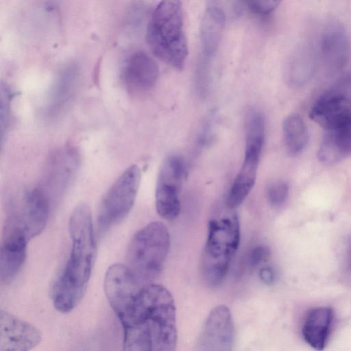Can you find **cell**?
I'll list each match as a JSON object with an SVG mask.
<instances>
[{"mask_svg":"<svg viewBox=\"0 0 351 351\" xmlns=\"http://www.w3.org/2000/svg\"><path fill=\"white\" fill-rule=\"evenodd\" d=\"M260 156L255 152H245L242 166L227 197L226 205L228 208L235 209L239 206L254 187Z\"/></svg>","mask_w":351,"mask_h":351,"instance_id":"19","label":"cell"},{"mask_svg":"<svg viewBox=\"0 0 351 351\" xmlns=\"http://www.w3.org/2000/svg\"><path fill=\"white\" fill-rule=\"evenodd\" d=\"M39 330L3 310L0 311V351H26L40 343Z\"/></svg>","mask_w":351,"mask_h":351,"instance_id":"13","label":"cell"},{"mask_svg":"<svg viewBox=\"0 0 351 351\" xmlns=\"http://www.w3.org/2000/svg\"><path fill=\"white\" fill-rule=\"evenodd\" d=\"M141 179L139 167L125 169L104 195L97 212L100 229L107 230L123 220L132 210Z\"/></svg>","mask_w":351,"mask_h":351,"instance_id":"6","label":"cell"},{"mask_svg":"<svg viewBox=\"0 0 351 351\" xmlns=\"http://www.w3.org/2000/svg\"><path fill=\"white\" fill-rule=\"evenodd\" d=\"M119 320L125 350H176V308L171 293L164 286L153 282L141 286Z\"/></svg>","mask_w":351,"mask_h":351,"instance_id":"1","label":"cell"},{"mask_svg":"<svg viewBox=\"0 0 351 351\" xmlns=\"http://www.w3.org/2000/svg\"><path fill=\"white\" fill-rule=\"evenodd\" d=\"M167 228L153 221L140 229L132 238L127 250V266L140 285L152 281L160 273L170 247Z\"/></svg>","mask_w":351,"mask_h":351,"instance_id":"5","label":"cell"},{"mask_svg":"<svg viewBox=\"0 0 351 351\" xmlns=\"http://www.w3.org/2000/svg\"><path fill=\"white\" fill-rule=\"evenodd\" d=\"M309 117L325 130L351 123V74L340 77L317 98Z\"/></svg>","mask_w":351,"mask_h":351,"instance_id":"7","label":"cell"},{"mask_svg":"<svg viewBox=\"0 0 351 351\" xmlns=\"http://www.w3.org/2000/svg\"><path fill=\"white\" fill-rule=\"evenodd\" d=\"M282 0H248L252 12L259 15H268L274 12Z\"/></svg>","mask_w":351,"mask_h":351,"instance_id":"24","label":"cell"},{"mask_svg":"<svg viewBox=\"0 0 351 351\" xmlns=\"http://www.w3.org/2000/svg\"><path fill=\"white\" fill-rule=\"evenodd\" d=\"M333 311L326 306L317 307L308 312L302 332L306 342L317 350L326 346L333 321Z\"/></svg>","mask_w":351,"mask_h":351,"instance_id":"18","label":"cell"},{"mask_svg":"<svg viewBox=\"0 0 351 351\" xmlns=\"http://www.w3.org/2000/svg\"><path fill=\"white\" fill-rule=\"evenodd\" d=\"M351 156V123L326 130L317 152L325 165L338 163Z\"/></svg>","mask_w":351,"mask_h":351,"instance_id":"17","label":"cell"},{"mask_svg":"<svg viewBox=\"0 0 351 351\" xmlns=\"http://www.w3.org/2000/svg\"><path fill=\"white\" fill-rule=\"evenodd\" d=\"M285 146L290 156H296L306 147L308 134L303 119L296 114L289 115L282 123Z\"/></svg>","mask_w":351,"mask_h":351,"instance_id":"21","label":"cell"},{"mask_svg":"<svg viewBox=\"0 0 351 351\" xmlns=\"http://www.w3.org/2000/svg\"><path fill=\"white\" fill-rule=\"evenodd\" d=\"M159 75L156 62L146 53L138 51L132 53L124 60L121 77L132 93L149 90L156 84Z\"/></svg>","mask_w":351,"mask_h":351,"instance_id":"14","label":"cell"},{"mask_svg":"<svg viewBox=\"0 0 351 351\" xmlns=\"http://www.w3.org/2000/svg\"><path fill=\"white\" fill-rule=\"evenodd\" d=\"M264 141V117L261 112L252 110L246 119L245 152H255L261 154Z\"/></svg>","mask_w":351,"mask_h":351,"instance_id":"22","label":"cell"},{"mask_svg":"<svg viewBox=\"0 0 351 351\" xmlns=\"http://www.w3.org/2000/svg\"><path fill=\"white\" fill-rule=\"evenodd\" d=\"M317 47L319 67L325 74L336 75L348 64L350 54L349 38L339 20L331 19L326 22Z\"/></svg>","mask_w":351,"mask_h":351,"instance_id":"9","label":"cell"},{"mask_svg":"<svg viewBox=\"0 0 351 351\" xmlns=\"http://www.w3.org/2000/svg\"><path fill=\"white\" fill-rule=\"evenodd\" d=\"M233 210L208 221L201 267L206 283L211 287L219 285L225 278L239 245V221Z\"/></svg>","mask_w":351,"mask_h":351,"instance_id":"4","label":"cell"},{"mask_svg":"<svg viewBox=\"0 0 351 351\" xmlns=\"http://www.w3.org/2000/svg\"><path fill=\"white\" fill-rule=\"evenodd\" d=\"M289 195V186L284 181H276L267 189V198L269 203L274 206L283 204Z\"/></svg>","mask_w":351,"mask_h":351,"instance_id":"23","label":"cell"},{"mask_svg":"<svg viewBox=\"0 0 351 351\" xmlns=\"http://www.w3.org/2000/svg\"><path fill=\"white\" fill-rule=\"evenodd\" d=\"M186 178L183 160L177 156L166 158L159 171L156 188V208L167 219H175L181 210L179 194Z\"/></svg>","mask_w":351,"mask_h":351,"instance_id":"8","label":"cell"},{"mask_svg":"<svg viewBox=\"0 0 351 351\" xmlns=\"http://www.w3.org/2000/svg\"><path fill=\"white\" fill-rule=\"evenodd\" d=\"M234 341V324L229 308L223 304L214 307L208 315L197 340V350H231Z\"/></svg>","mask_w":351,"mask_h":351,"instance_id":"11","label":"cell"},{"mask_svg":"<svg viewBox=\"0 0 351 351\" xmlns=\"http://www.w3.org/2000/svg\"><path fill=\"white\" fill-rule=\"evenodd\" d=\"M349 254H350V255H349L350 266V268H351V243H350Z\"/></svg>","mask_w":351,"mask_h":351,"instance_id":"27","label":"cell"},{"mask_svg":"<svg viewBox=\"0 0 351 351\" xmlns=\"http://www.w3.org/2000/svg\"><path fill=\"white\" fill-rule=\"evenodd\" d=\"M29 240L18 217L8 215L3 226L0 252V276L3 282L12 280L20 271L26 258Z\"/></svg>","mask_w":351,"mask_h":351,"instance_id":"10","label":"cell"},{"mask_svg":"<svg viewBox=\"0 0 351 351\" xmlns=\"http://www.w3.org/2000/svg\"><path fill=\"white\" fill-rule=\"evenodd\" d=\"M226 23V15L217 7H210L204 12L200 24V39L205 56H213L219 45Z\"/></svg>","mask_w":351,"mask_h":351,"instance_id":"20","label":"cell"},{"mask_svg":"<svg viewBox=\"0 0 351 351\" xmlns=\"http://www.w3.org/2000/svg\"><path fill=\"white\" fill-rule=\"evenodd\" d=\"M146 40L152 53L171 67L182 70L188 56L180 0H162L147 25Z\"/></svg>","mask_w":351,"mask_h":351,"instance_id":"3","label":"cell"},{"mask_svg":"<svg viewBox=\"0 0 351 351\" xmlns=\"http://www.w3.org/2000/svg\"><path fill=\"white\" fill-rule=\"evenodd\" d=\"M72 242L66 265L53 289V303L61 313L74 309L83 298L96 256L92 215L88 206L77 205L69 222Z\"/></svg>","mask_w":351,"mask_h":351,"instance_id":"2","label":"cell"},{"mask_svg":"<svg viewBox=\"0 0 351 351\" xmlns=\"http://www.w3.org/2000/svg\"><path fill=\"white\" fill-rule=\"evenodd\" d=\"M319 67L317 47L311 40L301 42L294 49L287 62L285 77L292 86L308 82Z\"/></svg>","mask_w":351,"mask_h":351,"instance_id":"15","label":"cell"},{"mask_svg":"<svg viewBox=\"0 0 351 351\" xmlns=\"http://www.w3.org/2000/svg\"><path fill=\"white\" fill-rule=\"evenodd\" d=\"M104 287L110 306L120 319L128 312L141 285L126 265L117 263L108 269Z\"/></svg>","mask_w":351,"mask_h":351,"instance_id":"12","label":"cell"},{"mask_svg":"<svg viewBox=\"0 0 351 351\" xmlns=\"http://www.w3.org/2000/svg\"><path fill=\"white\" fill-rule=\"evenodd\" d=\"M261 279L267 285H271L275 279L274 271L269 267L263 268L260 271Z\"/></svg>","mask_w":351,"mask_h":351,"instance_id":"26","label":"cell"},{"mask_svg":"<svg viewBox=\"0 0 351 351\" xmlns=\"http://www.w3.org/2000/svg\"><path fill=\"white\" fill-rule=\"evenodd\" d=\"M269 255L268 247L263 245H258L254 247L250 255V264L254 267L260 264L266 259Z\"/></svg>","mask_w":351,"mask_h":351,"instance_id":"25","label":"cell"},{"mask_svg":"<svg viewBox=\"0 0 351 351\" xmlns=\"http://www.w3.org/2000/svg\"><path fill=\"white\" fill-rule=\"evenodd\" d=\"M49 199L45 192L36 188L27 193L19 211L14 213L21 221L29 239L45 229L49 217Z\"/></svg>","mask_w":351,"mask_h":351,"instance_id":"16","label":"cell"}]
</instances>
